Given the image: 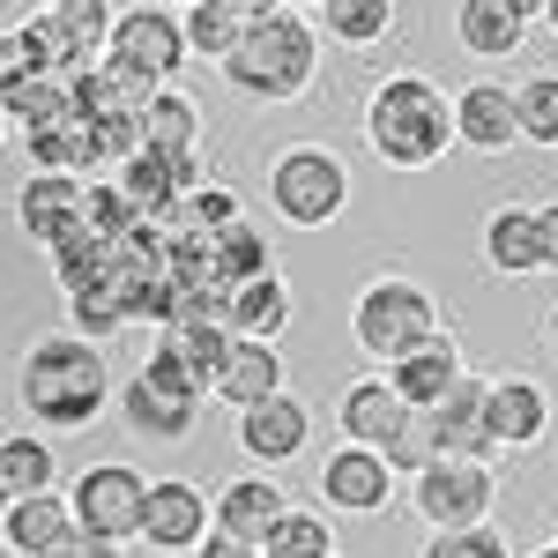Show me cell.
I'll return each mask as SVG.
<instances>
[{"instance_id": "obj_1", "label": "cell", "mask_w": 558, "mask_h": 558, "mask_svg": "<svg viewBox=\"0 0 558 558\" xmlns=\"http://www.w3.org/2000/svg\"><path fill=\"white\" fill-rule=\"evenodd\" d=\"M15 395H23V417H31L38 432H83V425H97L105 402H112L105 343H89V336H75V328L38 336V343L23 350Z\"/></svg>"}, {"instance_id": "obj_2", "label": "cell", "mask_w": 558, "mask_h": 558, "mask_svg": "<svg viewBox=\"0 0 558 558\" xmlns=\"http://www.w3.org/2000/svg\"><path fill=\"white\" fill-rule=\"evenodd\" d=\"M365 149L387 172H432L454 149V97L432 75H387L365 97Z\"/></svg>"}, {"instance_id": "obj_3", "label": "cell", "mask_w": 558, "mask_h": 558, "mask_svg": "<svg viewBox=\"0 0 558 558\" xmlns=\"http://www.w3.org/2000/svg\"><path fill=\"white\" fill-rule=\"evenodd\" d=\"M216 75L239 89L246 105H291V97H305L313 75H320V31L305 23V8H268V15L246 23L239 52H231Z\"/></svg>"}, {"instance_id": "obj_4", "label": "cell", "mask_w": 558, "mask_h": 558, "mask_svg": "<svg viewBox=\"0 0 558 558\" xmlns=\"http://www.w3.org/2000/svg\"><path fill=\"white\" fill-rule=\"evenodd\" d=\"M268 209L291 231H328L350 209V165L336 149H320V142H291L268 165Z\"/></svg>"}, {"instance_id": "obj_5", "label": "cell", "mask_w": 558, "mask_h": 558, "mask_svg": "<svg viewBox=\"0 0 558 558\" xmlns=\"http://www.w3.org/2000/svg\"><path fill=\"white\" fill-rule=\"evenodd\" d=\"M350 336H357L365 357L395 365V357H410L425 336H439V305H432V291L410 283V276H373V283L357 291V305H350Z\"/></svg>"}, {"instance_id": "obj_6", "label": "cell", "mask_w": 558, "mask_h": 558, "mask_svg": "<svg viewBox=\"0 0 558 558\" xmlns=\"http://www.w3.org/2000/svg\"><path fill=\"white\" fill-rule=\"evenodd\" d=\"M202 402H209V395L186 380V365H179L172 350H149V357H142V373L120 387V417H128V432H134V439H157V447L194 439Z\"/></svg>"}, {"instance_id": "obj_7", "label": "cell", "mask_w": 558, "mask_h": 558, "mask_svg": "<svg viewBox=\"0 0 558 558\" xmlns=\"http://www.w3.org/2000/svg\"><path fill=\"white\" fill-rule=\"evenodd\" d=\"M105 60L165 89L179 68L194 60V52H186V23H179V8H165V0L120 8V15H112V45H105Z\"/></svg>"}, {"instance_id": "obj_8", "label": "cell", "mask_w": 558, "mask_h": 558, "mask_svg": "<svg viewBox=\"0 0 558 558\" xmlns=\"http://www.w3.org/2000/svg\"><path fill=\"white\" fill-rule=\"evenodd\" d=\"M492 499H499V470L492 462L439 454L425 476H410V507H417L425 529H476V521H492Z\"/></svg>"}, {"instance_id": "obj_9", "label": "cell", "mask_w": 558, "mask_h": 558, "mask_svg": "<svg viewBox=\"0 0 558 558\" xmlns=\"http://www.w3.org/2000/svg\"><path fill=\"white\" fill-rule=\"evenodd\" d=\"M142 470L134 462H89L75 484H68V507H75V529L83 536H105V544H134L142 536Z\"/></svg>"}, {"instance_id": "obj_10", "label": "cell", "mask_w": 558, "mask_h": 558, "mask_svg": "<svg viewBox=\"0 0 558 558\" xmlns=\"http://www.w3.org/2000/svg\"><path fill=\"white\" fill-rule=\"evenodd\" d=\"M209 529H216V514H209V492H202V484H186V476H149V492H142V536H134L142 551L194 558Z\"/></svg>"}, {"instance_id": "obj_11", "label": "cell", "mask_w": 558, "mask_h": 558, "mask_svg": "<svg viewBox=\"0 0 558 558\" xmlns=\"http://www.w3.org/2000/svg\"><path fill=\"white\" fill-rule=\"evenodd\" d=\"M305 447H313V410L291 387H276V395H260V402L239 410V454L254 470H283V462H299Z\"/></svg>"}, {"instance_id": "obj_12", "label": "cell", "mask_w": 558, "mask_h": 558, "mask_svg": "<svg viewBox=\"0 0 558 558\" xmlns=\"http://www.w3.org/2000/svg\"><path fill=\"white\" fill-rule=\"evenodd\" d=\"M313 484H320V507H336V514H387V499H395V470H387V454H380V447H357V439L328 447Z\"/></svg>"}, {"instance_id": "obj_13", "label": "cell", "mask_w": 558, "mask_h": 558, "mask_svg": "<svg viewBox=\"0 0 558 558\" xmlns=\"http://www.w3.org/2000/svg\"><path fill=\"white\" fill-rule=\"evenodd\" d=\"M83 194H89V179H75V172H31L15 186V223H23V239L52 254V246L83 223Z\"/></svg>"}, {"instance_id": "obj_14", "label": "cell", "mask_w": 558, "mask_h": 558, "mask_svg": "<svg viewBox=\"0 0 558 558\" xmlns=\"http://www.w3.org/2000/svg\"><path fill=\"white\" fill-rule=\"evenodd\" d=\"M484 417H492V439L499 454H521L551 432V395L529 380V373H507V380H484Z\"/></svg>"}, {"instance_id": "obj_15", "label": "cell", "mask_w": 558, "mask_h": 558, "mask_svg": "<svg viewBox=\"0 0 558 558\" xmlns=\"http://www.w3.org/2000/svg\"><path fill=\"white\" fill-rule=\"evenodd\" d=\"M432 432H439V454H454V462H492L499 454V439H492V417H484V380L462 373L447 402H432L425 410Z\"/></svg>"}, {"instance_id": "obj_16", "label": "cell", "mask_w": 558, "mask_h": 558, "mask_svg": "<svg viewBox=\"0 0 558 558\" xmlns=\"http://www.w3.org/2000/svg\"><path fill=\"white\" fill-rule=\"evenodd\" d=\"M454 142L476 149V157H499L521 142V112H514V89L499 83H470L454 89Z\"/></svg>"}, {"instance_id": "obj_17", "label": "cell", "mask_w": 558, "mask_h": 558, "mask_svg": "<svg viewBox=\"0 0 558 558\" xmlns=\"http://www.w3.org/2000/svg\"><path fill=\"white\" fill-rule=\"evenodd\" d=\"M336 425H343V439H357V447H380L410 425V402H402V387L387 380V373H373V380H350L343 402H336Z\"/></svg>"}, {"instance_id": "obj_18", "label": "cell", "mask_w": 558, "mask_h": 558, "mask_svg": "<svg viewBox=\"0 0 558 558\" xmlns=\"http://www.w3.org/2000/svg\"><path fill=\"white\" fill-rule=\"evenodd\" d=\"M120 186H128V202L149 223H172V209L202 186L194 179V157H157V149H134L128 165H120Z\"/></svg>"}, {"instance_id": "obj_19", "label": "cell", "mask_w": 558, "mask_h": 558, "mask_svg": "<svg viewBox=\"0 0 558 558\" xmlns=\"http://www.w3.org/2000/svg\"><path fill=\"white\" fill-rule=\"evenodd\" d=\"M462 373H470V365H462V343H454L447 328H439V336H425V343L410 350V357H395V365H387V380L402 387V402H410V410H432V402H447Z\"/></svg>"}, {"instance_id": "obj_20", "label": "cell", "mask_w": 558, "mask_h": 558, "mask_svg": "<svg viewBox=\"0 0 558 558\" xmlns=\"http://www.w3.org/2000/svg\"><path fill=\"white\" fill-rule=\"evenodd\" d=\"M60 536H75L68 492H23V499H8V514H0V544H8V558H45Z\"/></svg>"}, {"instance_id": "obj_21", "label": "cell", "mask_w": 558, "mask_h": 558, "mask_svg": "<svg viewBox=\"0 0 558 558\" xmlns=\"http://www.w3.org/2000/svg\"><path fill=\"white\" fill-rule=\"evenodd\" d=\"M484 268H492V276H536V268H544V231H536V209L499 202V209L484 216Z\"/></svg>"}, {"instance_id": "obj_22", "label": "cell", "mask_w": 558, "mask_h": 558, "mask_svg": "<svg viewBox=\"0 0 558 558\" xmlns=\"http://www.w3.org/2000/svg\"><path fill=\"white\" fill-rule=\"evenodd\" d=\"M283 507H291V499H283V484H276V476H231V484L209 499L216 529H223V536H246V544H260V536L276 529Z\"/></svg>"}, {"instance_id": "obj_23", "label": "cell", "mask_w": 558, "mask_h": 558, "mask_svg": "<svg viewBox=\"0 0 558 558\" xmlns=\"http://www.w3.org/2000/svg\"><path fill=\"white\" fill-rule=\"evenodd\" d=\"M157 350H172L179 365H186V380L216 395V373H223V357H231V328L216 320V313H186L172 328H157Z\"/></svg>"}, {"instance_id": "obj_24", "label": "cell", "mask_w": 558, "mask_h": 558, "mask_svg": "<svg viewBox=\"0 0 558 558\" xmlns=\"http://www.w3.org/2000/svg\"><path fill=\"white\" fill-rule=\"evenodd\" d=\"M68 320H75V336H89V343H112L120 328H134V276L112 268L105 283L68 291Z\"/></svg>"}, {"instance_id": "obj_25", "label": "cell", "mask_w": 558, "mask_h": 558, "mask_svg": "<svg viewBox=\"0 0 558 558\" xmlns=\"http://www.w3.org/2000/svg\"><path fill=\"white\" fill-rule=\"evenodd\" d=\"M276 387H283V350L254 343V336H231V357H223V373H216V402L246 410V402L276 395Z\"/></svg>"}, {"instance_id": "obj_26", "label": "cell", "mask_w": 558, "mask_h": 558, "mask_svg": "<svg viewBox=\"0 0 558 558\" xmlns=\"http://www.w3.org/2000/svg\"><path fill=\"white\" fill-rule=\"evenodd\" d=\"M223 328H231V336H254V343H276V336L291 328V283H283L276 268L254 276V283H239L231 305H223Z\"/></svg>"}, {"instance_id": "obj_27", "label": "cell", "mask_w": 558, "mask_h": 558, "mask_svg": "<svg viewBox=\"0 0 558 558\" xmlns=\"http://www.w3.org/2000/svg\"><path fill=\"white\" fill-rule=\"evenodd\" d=\"M0 112L15 134H38V128H68L75 120V75H31V83H8L0 89Z\"/></svg>"}, {"instance_id": "obj_28", "label": "cell", "mask_w": 558, "mask_h": 558, "mask_svg": "<svg viewBox=\"0 0 558 558\" xmlns=\"http://www.w3.org/2000/svg\"><path fill=\"white\" fill-rule=\"evenodd\" d=\"M454 38L470 60H514L521 38H529V23H521L507 0H462L454 8Z\"/></svg>"}, {"instance_id": "obj_29", "label": "cell", "mask_w": 558, "mask_h": 558, "mask_svg": "<svg viewBox=\"0 0 558 558\" xmlns=\"http://www.w3.org/2000/svg\"><path fill=\"white\" fill-rule=\"evenodd\" d=\"M142 149H157V157H202V105H186L172 83L149 89V105H142Z\"/></svg>"}, {"instance_id": "obj_30", "label": "cell", "mask_w": 558, "mask_h": 558, "mask_svg": "<svg viewBox=\"0 0 558 558\" xmlns=\"http://www.w3.org/2000/svg\"><path fill=\"white\" fill-rule=\"evenodd\" d=\"M268 268H276V254H268V239H260L246 216L216 231V276H209V291L223 305H231V291H239V283H254V276H268Z\"/></svg>"}, {"instance_id": "obj_31", "label": "cell", "mask_w": 558, "mask_h": 558, "mask_svg": "<svg viewBox=\"0 0 558 558\" xmlns=\"http://www.w3.org/2000/svg\"><path fill=\"white\" fill-rule=\"evenodd\" d=\"M179 23H186V52L209 60V68H223V60L239 52V38H246L254 15H239L231 0H194V8H179Z\"/></svg>"}, {"instance_id": "obj_32", "label": "cell", "mask_w": 558, "mask_h": 558, "mask_svg": "<svg viewBox=\"0 0 558 558\" xmlns=\"http://www.w3.org/2000/svg\"><path fill=\"white\" fill-rule=\"evenodd\" d=\"M0 476H8L15 499H23V492H60V454H52V439H45V432H8V439H0Z\"/></svg>"}, {"instance_id": "obj_33", "label": "cell", "mask_w": 558, "mask_h": 558, "mask_svg": "<svg viewBox=\"0 0 558 558\" xmlns=\"http://www.w3.org/2000/svg\"><path fill=\"white\" fill-rule=\"evenodd\" d=\"M313 15L343 52H365V45H380L395 31V0H320Z\"/></svg>"}, {"instance_id": "obj_34", "label": "cell", "mask_w": 558, "mask_h": 558, "mask_svg": "<svg viewBox=\"0 0 558 558\" xmlns=\"http://www.w3.org/2000/svg\"><path fill=\"white\" fill-rule=\"evenodd\" d=\"M260 558H336V529L320 507H283L276 529L260 536Z\"/></svg>"}, {"instance_id": "obj_35", "label": "cell", "mask_w": 558, "mask_h": 558, "mask_svg": "<svg viewBox=\"0 0 558 558\" xmlns=\"http://www.w3.org/2000/svg\"><path fill=\"white\" fill-rule=\"evenodd\" d=\"M514 112H521V142L529 149H558V75H529L514 89Z\"/></svg>"}, {"instance_id": "obj_36", "label": "cell", "mask_w": 558, "mask_h": 558, "mask_svg": "<svg viewBox=\"0 0 558 558\" xmlns=\"http://www.w3.org/2000/svg\"><path fill=\"white\" fill-rule=\"evenodd\" d=\"M417 558H514V544L492 529V521H476V529H432Z\"/></svg>"}, {"instance_id": "obj_37", "label": "cell", "mask_w": 558, "mask_h": 558, "mask_svg": "<svg viewBox=\"0 0 558 558\" xmlns=\"http://www.w3.org/2000/svg\"><path fill=\"white\" fill-rule=\"evenodd\" d=\"M432 462H439V432H432L425 410H410V425L387 439V470H395V476H425Z\"/></svg>"}, {"instance_id": "obj_38", "label": "cell", "mask_w": 558, "mask_h": 558, "mask_svg": "<svg viewBox=\"0 0 558 558\" xmlns=\"http://www.w3.org/2000/svg\"><path fill=\"white\" fill-rule=\"evenodd\" d=\"M31 75H52L45 68V45L31 23H15V31H0V89L8 83H31Z\"/></svg>"}, {"instance_id": "obj_39", "label": "cell", "mask_w": 558, "mask_h": 558, "mask_svg": "<svg viewBox=\"0 0 558 558\" xmlns=\"http://www.w3.org/2000/svg\"><path fill=\"white\" fill-rule=\"evenodd\" d=\"M45 558H120V544H105V536H83V529H75V536H60Z\"/></svg>"}, {"instance_id": "obj_40", "label": "cell", "mask_w": 558, "mask_h": 558, "mask_svg": "<svg viewBox=\"0 0 558 558\" xmlns=\"http://www.w3.org/2000/svg\"><path fill=\"white\" fill-rule=\"evenodd\" d=\"M194 558H260V544H246V536H223V529H209Z\"/></svg>"}, {"instance_id": "obj_41", "label": "cell", "mask_w": 558, "mask_h": 558, "mask_svg": "<svg viewBox=\"0 0 558 558\" xmlns=\"http://www.w3.org/2000/svg\"><path fill=\"white\" fill-rule=\"evenodd\" d=\"M536 231H544V268H558V202L536 209Z\"/></svg>"}, {"instance_id": "obj_42", "label": "cell", "mask_w": 558, "mask_h": 558, "mask_svg": "<svg viewBox=\"0 0 558 558\" xmlns=\"http://www.w3.org/2000/svg\"><path fill=\"white\" fill-rule=\"evenodd\" d=\"M507 8H514L521 23H536V15H544V0H507Z\"/></svg>"}, {"instance_id": "obj_43", "label": "cell", "mask_w": 558, "mask_h": 558, "mask_svg": "<svg viewBox=\"0 0 558 558\" xmlns=\"http://www.w3.org/2000/svg\"><path fill=\"white\" fill-rule=\"evenodd\" d=\"M239 15H268V8H283V0H231Z\"/></svg>"}, {"instance_id": "obj_44", "label": "cell", "mask_w": 558, "mask_h": 558, "mask_svg": "<svg viewBox=\"0 0 558 558\" xmlns=\"http://www.w3.org/2000/svg\"><path fill=\"white\" fill-rule=\"evenodd\" d=\"M544 328H551V343H558V299H551V313H544Z\"/></svg>"}, {"instance_id": "obj_45", "label": "cell", "mask_w": 558, "mask_h": 558, "mask_svg": "<svg viewBox=\"0 0 558 558\" xmlns=\"http://www.w3.org/2000/svg\"><path fill=\"white\" fill-rule=\"evenodd\" d=\"M544 23H551V31H558V0H544Z\"/></svg>"}, {"instance_id": "obj_46", "label": "cell", "mask_w": 558, "mask_h": 558, "mask_svg": "<svg viewBox=\"0 0 558 558\" xmlns=\"http://www.w3.org/2000/svg\"><path fill=\"white\" fill-rule=\"evenodd\" d=\"M8 499H15V492H8V476H0V514H8Z\"/></svg>"}, {"instance_id": "obj_47", "label": "cell", "mask_w": 558, "mask_h": 558, "mask_svg": "<svg viewBox=\"0 0 558 558\" xmlns=\"http://www.w3.org/2000/svg\"><path fill=\"white\" fill-rule=\"evenodd\" d=\"M529 558H558V544H544V551H529Z\"/></svg>"}, {"instance_id": "obj_48", "label": "cell", "mask_w": 558, "mask_h": 558, "mask_svg": "<svg viewBox=\"0 0 558 558\" xmlns=\"http://www.w3.org/2000/svg\"><path fill=\"white\" fill-rule=\"evenodd\" d=\"M283 8H320V0H283Z\"/></svg>"}, {"instance_id": "obj_49", "label": "cell", "mask_w": 558, "mask_h": 558, "mask_svg": "<svg viewBox=\"0 0 558 558\" xmlns=\"http://www.w3.org/2000/svg\"><path fill=\"white\" fill-rule=\"evenodd\" d=\"M165 8H194V0H165Z\"/></svg>"}, {"instance_id": "obj_50", "label": "cell", "mask_w": 558, "mask_h": 558, "mask_svg": "<svg viewBox=\"0 0 558 558\" xmlns=\"http://www.w3.org/2000/svg\"><path fill=\"white\" fill-rule=\"evenodd\" d=\"M0 142H8V112H0Z\"/></svg>"}, {"instance_id": "obj_51", "label": "cell", "mask_w": 558, "mask_h": 558, "mask_svg": "<svg viewBox=\"0 0 558 558\" xmlns=\"http://www.w3.org/2000/svg\"><path fill=\"white\" fill-rule=\"evenodd\" d=\"M45 8H60V0H45Z\"/></svg>"}, {"instance_id": "obj_52", "label": "cell", "mask_w": 558, "mask_h": 558, "mask_svg": "<svg viewBox=\"0 0 558 558\" xmlns=\"http://www.w3.org/2000/svg\"><path fill=\"white\" fill-rule=\"evenodd\" d=\"M336 558H343V551H336Z\"/></svg>"}]
</instances>
